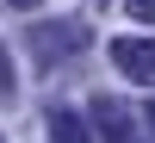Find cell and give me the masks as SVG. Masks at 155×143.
<instances>
[{
  "instance_id": "cell-5",
  "label": "cell",
  "mask_w": 155,
  "mask_h": 143,
  "mask_svg": "<svg viewBox=\"0 0 155 143\" xmlns=\"http://www.w3.org/2000/svg\"><path fill=\"white\" fill-rule=\"evenodd\" d=\"M130 19H143V25H155V0H130Z\"/></svg>"
},
{
  "instance_id": "cell-4",
  "label": "cell",
  "mask_w": 155,
  "mask_h": 143,
  "mask_svg": "<svg viewBox=\"0 0 155 143\" xmlns=\"http://www.w3.org/2000/svg\"><path fill=\"white\" fill-rule=\"evenodd\" d=\"M50 143H87V124L74 112H50Z\"/></svg>"
},
{
  "instance_id": "cell-2",
  "label": "cell",
  "mask_w": 155,
  "mask_h": 143,
  "mask_svg": "<svg viewBox=\"0 0 155 143\" xmlns=\"http://www.w3.org/2000/svg\"><path fill=\"white\" fill-rule=\"evenodd\" d=\"M112 62H118L130 81L155 87V37H118V44H112Z\"/></svg>"
},
{
  "instance_id": "cell-7",
  "label": "cell",
  "mask_w": 155,
  "mask_h": 143,
  "mask_svg": "<svg viewBox=\"0 0 155 143\" xmlns=\"http://www.w3.org/2000/svg\"><path fill=\"white\" fill-rule=\"evenodd\" d=\"M12 6H37V0H12Z\"/></svg>"
},
{
  "instance_id": "cell-1",
  "label": "cell",
  "mask_w": 155,
  "mask_h": 143,
  "mask_svg": "<svg viewBox=\"0 0 155 143\" xmlns=\"http://www.w3.org/2000/svg\"><path fill=\"white\" fill-rule=\"evenodd\" d=\"M137 118H143V112H130L124 100H112V94L93 100V124H99L106 143H137Z\"/></svg>"
},
{
  "instance_id": "cell-6",
  "label": "cell",
  "mask_w": 155,
  "mask_h": 143,
  "mask_svg": "<svg viewBox=\"0 0 155 143\" xmlns=\"http://www.w3.org/2000/svg\"><path fill=\"white\" fill-rule=\"evenodd\" d=\"M143 124H149V137H155V106H149V112H143Z\"/></svg>"
},
{
  "instance_id": "cell-3",
  "label": "cell",
  "mask_w": 155,
  "mask_h": 143,
  "mask_svg": "<svg viewBox=\"0 0 155 143\" xmlns=\"http://www.w3.org/2000/svg\"><path fill=\"white\" fill-rule=\"evenodd\" d=\"M37 50H44V56H56V50H81L87 44V25H62V31H56V25H37Z\"/></svg>"
}]
</instances>
